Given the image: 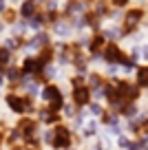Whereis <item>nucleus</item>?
I'll list each match as a JSON object with an SVG mask.
<instances>
[{
  "label": "nucleus",
  "mask_w": 148,
  "mask_h": 150,
  "mask_svg": "<svg viewBox=\"0 0 148 150\" xmlns=\"http://www.w3.org/2000/svg\"><path fill=\"white\" fill-rule=\"evenodd\" d=\"M71 102H73V106L78 108V110H82V108L91 106L93 104V91L88 88V84L82 80V77H73V88H71Z\"/></svg>",
  "instance_id": "f257e3e1"
},
{
  "label": "nucleus",
  "mask_w": 148,
  "mask_h": 150,
  "mask_svg": "<svg viewBox=\"0 0 148 150\" xmlns=\"http://www.w3.org/2000/svg\"><path fill=\"white\" fill-rule=\"evenodd\" d=\"M42 99L46 102V108L53 112H62L64 110V93L60 86L56 84H44L42 88Z\"/></svg>",
  "instance_id": "f03ea898"
},
{
  "label": "nucleus",
  "mask_w": 148,
  "mask_h": 150,
  "mask_svg": "<svg viewBox=\"0 0 148 150\" xmlns=\"http://www.w3.org/2000/svg\"><path fill=\"white\" fill-rule=\"evenodd\" d=\"M51 146L56 150H71V148H73V132H71V128L66 126L64 122L58 124V126H53Z\"/></svg>",
  "instance_id": "7ed1b4c3"
},
{
  "label": "nucleus",
  "mask_w": 148,
  "mask_h": 150,
  "mask_svg": "<svg viewBox=\"0 0 148 150\" xmlns=\"http://www.w3.org/2000/svg\"><path fill=\"white\" fill-rule=\"evenodd\" d=\"M5 102H7V106H9V108H11L14 112H18V115H24V112L33 110V102H31V97H29V95L7 93Z\"/></svg>",
  "instance_id": "20e7f679"
},
{
  "label": "nucleus",
  "mask_w": 148,
  "mask_h": 150,
  "mask_svg": "<svg viewBox=\"0 0 148 150\" xmlns=\"http://www.w3.org/2000/svg\"><path fill=\"white\" fill-rule=\"evenodd\" d=\"M135 86L139 91H146L148 88V66H139L135 71Z\"/></svg>",
  "instance_id": "39448f33"
},
{
  "label": "nucleus",
  "mask_w": 148,
  "mask_h": 150,
  "mask_svg": "<svg viewBox=\"0 0 148 150\" xmlns=\"http://www.w3.org/2000/svg\"><path fill=\"white\" fill-rule=\"evenodd\" d=\"M38 16V5L36 2H22L20 5V18L24 20V22H29L31 18H36Z\"/></svg>",
  "instance_id": "423d86ee"
},
{
  "label": "nucleus",
  "mask_w": 148,
  "mask_h": 150,
  "mask_svg": "<svg viewBox=\"0 0 148 150\" xmlns=\"http://www.w3.org/2000/svg\"><path fill=\"white\" fill-rule=\"evenodd\" d=\"M0 148H2V135H0Z\"/></svg>",
  "instance_id": "0eeeda50"
}]
</instances>
